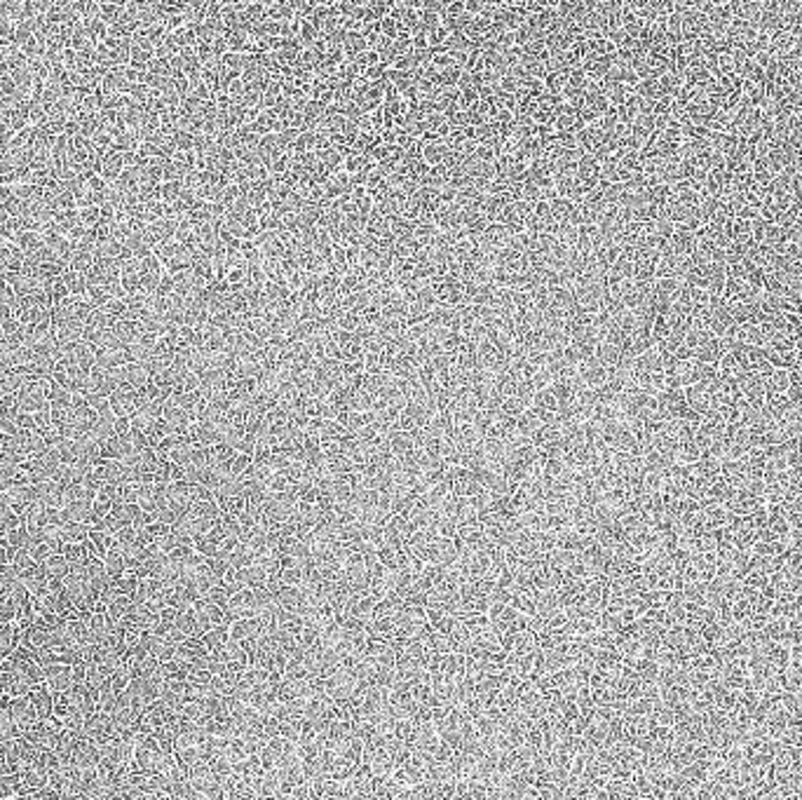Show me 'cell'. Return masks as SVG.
Masks as SVG:
<instances>
[{
    "label": "cell",
    "mask_w": 802,
    "mask_h": 800,
    "mask_svg": "<svg viewBox=\"0 0 802 800\" xmlns=\"http://www.w3.org/2000/svg\"><path fill=\"white\" fill-rule=\"evenodd\" d=\"M699 319L704 322L706 331L718 336V338H723V336L727 334L732 326H734V319H732L730 305L725 303L723 298H711L708 300V307L704 310V315H701Z\"/></svg>",
    "instance_id": "6da1fadb"
},
{
    "label": "cell",
    "mask_w": 802,
    "mask_h": 800,
    "mask_svg": "<svg viewBox=\"0 0 802 800\" xmlns=\"http://www.w3.org/2000/svg\"><path fill=\"white\" fill-rule=\"evenodd\" d=\"M685 399H687L689 409H692L694 413H699V416H704L706 411L713 409V395H711V390L704 383H694V385H689V388H685Z\"/></svg>",
    "instance_id": "7a4b0ae2"
},
{
    "label": "cell",
    "mask_w": 802,
    "mask_h": 800,
    "mask_svg": "<svg viewBox=\"0 0 802 800\" xmlns=\"http://www.w3.org/2000/svg\"><path fill=\"white\" fill-rule=\"evenodd\" d=\"M723 345H720V338L713 334H708L706 338H704L699 345L694 348V360L701 362V364H718L723 357Z\"/></svg>",
    "instance_id": "3957f363"
},
{
    "label": "cell",
    "mask_w": 802,
    "mask_h": 800,
    "mask_svg": "<svg viewBox=\"0 0 802 800\" xmlns=\"http://www.w3.org/2000/svg\"><path fill=\"white\" fill-rule=\"evenodd\" d=\"M720 472H723V462L718 458H711V455H704L701 460H696L692 465V474L701 481H713L720 476Z\"/></svg>",
    "instance_id": "277c9868"
},
{
    "label": "cell",
    "mask_w": 802,
    "mask_h": 800,
    "mask_svg": "<svg viewBox=\"0 0 802 800\" xmlns=\"http://www.w3.org/2000/svg\"><path fill=\"white\" fill-rule=\"evenodd\" d=\"M791 388V376L788 371L772 369V374L765 378V395H786Z\"/></svg>",
    "instance_id": "5b68a950"
},
{
    "label": "cell",
    "mask_w": 802,
    "mask_h": 800,
    "mask_svg": "<svg viewBox=\"0 0 802 800\" xmlns=\"http://www.w3.org/2000/svg\"><path fill=\"white\" fill-rule=\"evenodd\" d=\"M12 244L24 256H31L33 251H38L42 247V235L40 233H33V230H24V233H19L17 237H14Z\"/></svg>",
    "instance_id": "8992f818"
},
{
    "label": "cell",
    "mask_w": 802,
    "mask_h": 800,
    "mask_svg": "<svg viewBox=\"0 0 802 800\" xmlns=\"http://www.w3.org/2000/svg\"><path fill=\"white\" fill-rule=\"evenodd\" d=\"M718 371H720L723 378H730V381H737V378L744 374L741 362H739V357L734 353H725L720 357V362H718Z\"/></svg>",
    "instance_id": "52a82bcc"
},
{
    "label": "cell",
    "mask_w": 802,
    "mask_h": 800,
    "mask_svg": "<svg viewBox=\"0 0 802 800\" xmlns=\"http://www.w3.org/2000/svg\"><path fill=\"white\" fill-rule=\"evenodd\" d=\"M732 242H753V223L744 219H734L732 223Z\"/></svg>",
    "instance_id": "ba28073f"
},
{
    "label": "cell",
    "mask_w": 802,
    "mask_h": 800,
    "mask_svg": "<svg viewBox=\"0 0 802 800\" xmlns=\"http://www.w3.org/2000/svg\"><path fill=\"white\" fill-rule=\"evenodd\" d=\"M77 216H80V223L84 228H94L101 223V207H82L77 209Z\"/></svg>",
    "instance_id": "9c48e42d"
},
{
    "label": "cell",
    "mask_w": 802,
    "mask_h": 800,
    "mask_svg": "<svg viewBox=\"0 0 802 800\" xmlns=\"http://www.w3.org/2000/svg\"><path fill=\"white\" fill-rule=\"evenodd\" d=\"M14 425L19 427V432H35V418H33V413L19 411L17 416H14Z\"/></svg>",
    "instance_id": "30bf717a"
},
{
    "label": "cell",
    "mask_w": 802,
    "mask_h": 800,
    "mask_svg": "<svg viewBox=\"0 0 802 800\" xmlns=\"http://www.w3.org/2000/svg\"><path fill=\"white\" fill-rule=\"evenodd\" d=\"M21 322L17 319V317H10V319H5V322H0V331H3L5 336H14V334H19L21 331Z\"/></svg>",
    "instance_id": "8fae6325"
},
{
    "label": "cell",
    "mask_w": 802,
    "mask_h": 800,
    "mask_svg": "<svg viewBox=\"0 0 802 800\" xmlns=\"http://www.w3.org/2000/svg\"><path fill=\"white\" fill-rule=\"evenodd\" d=\"M14 195V186H0V207Z\"/></svg>",
    "instance_id": "7c38bea8"
},
{
    "label": "cell",
    "mask_w": 802,
    "mask_h": 800,
    "mask_svg": "<svg viewBox=\"0 0 802 800\" xmlns=\"http://www.w3.org/2000/svg\"><path fill=\"white\" fill-rule=\"evenodd\" d=\"M800 504H802V497H800Z\"/></svg>",
    "instance_id": "4fadbf2b"
}]
</instances>
